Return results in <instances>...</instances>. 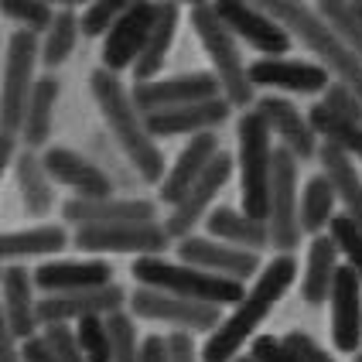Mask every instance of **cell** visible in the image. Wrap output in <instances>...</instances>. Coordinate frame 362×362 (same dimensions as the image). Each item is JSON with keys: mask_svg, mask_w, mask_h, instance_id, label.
I'll list each match as a JSON object with an SVG mask.
<instances>
[{"mask_svg": "<svg viewBox=\"0 0 362 362\" xmlns=\"http://www.w3.org/2000/svg\"><path fill=\"white\" fill-rule=\"evenodd\" d=\"M250 356L257 362H301L294 356V349L284 339H277V335H257L250 342Z\"/></svg>", "mask_w": 362, "mask_h": 362, "instance_id": "obj_44", "label": "cell"}, {"mask_svg": "<svg viewBox=\"0 0 362 362\" xmlns=\"http://www.w3.org/2000/svg\"><path fill=\"white\" fill-rule=\"evenodd\" d=\"M130 311L134 318H147V322L171 325L175 332H216L222 325V315L216 304H199L188 298H175L164 291H151V287H137L130 294Z\"/></svg>", "mask_w": 362, "mask_h": 362, "instance_id": "obj_11", "label": "cell"}, {"mask_svg": "<svg viewBox=\"0 0 362 362\" xmlns=\"http://www.w3.org/2000/svg\"><path fill=\"white\" fill-rule=\"evenodd\" d=\"M130 93H134V103H137V110L144 117L181 110V106H195V103L222 100V86L212 72H181V76H168V79L137 82Z\"/></svg>", "mask_w": 362, "mask_h": 362, "instance_id": "obj_10", "label": "cell"}, {"mask_svg": "<svg viewBox=\"0 0 362 362\" xmlns=\"http://www.w3.org/2000/svg\"><path fill=\"white\" fill-rule=\"evenodd\" d=\"M137 287H151V291H164V294H175V298H188V301L199 304H216V308H226V304H236L246 298V284L226 281V277H216L209 270H199V267H188V263H171L164 257H144V260H134L130 267Z\"/></svg>", "mask_w": 362, "mask_h": 362, "instance_id": "obj_5", "label": "cell"}, {"mask_svg": "<svg viewBox=\"0 0 362 362\" xmlns=\"http://www.w3.org/2000/svg\"><path fill=\"white\" fill-rule=\"evenodd\" d=\"M168 342H171V362H202V352L195 349L188 332H171Z\"/></svg>", "mask_w": 362, "mask_h": 362, "instance_id": "obj_46", "label": "cell"}, {"mask_svg": "<svg viewBox=\"0 0 362 362\" xmlns=\"http://www.w3.org/2000/svg\"><path fill=\"white\" fill-rule=\"evenodd\" d=\"M332 76L325 72L318 62L304 59H257L250 62V82L253 86H270V89H284V93H301V96H315L332 86Z\"/></svg>", "mask_w": 362, "mask_h": 362, "instance_id": "obj_22", "label": "cell"}, {"mask_svg": "<svg viewBox=\"0 0 362 362\" xmlns=\"http://www.w3.org/2000/svg\"><path fill=\"white\" fill-rule=\"evenodd\" d=\"M328 233H332V240L339 243V253L345 257V267H352L362 281V229L342 212V216H335Z\"/></svg>", "mask_w": 362, "mask_h": 362, "instance_id": "obj_41", "label": "cell"}, {"mask_svg": "<svg viewBox=\"0 0 362 362\" xmlns=\"http://www.w3.org/2000/svg\"><path fill=\"white\" fill-rule=\"evenodd\" d=\"M263 11L301 41L304 48L318 59V65H322L328 76H335V82L349 86V89L362 100V59L332 31V28H328V24H325L315 4L277 0V4H263Z\"/></svg>", "mask_w": 362, "mask_h": 362, "instance_id": "obj_3", "label": "cell"}, {"mask_svg": "<svg viewBox=\"0 0 362 362\" xmlns=\"http://www.w3.org/2000/svg\"><path fill=\"white\" fill-rule=\"evenodd\" d=\"M318 7V14L322 21L339 35V38L356 52L362 59V21L356 18V11H352V4H342V0H325V4H315Z\"/></svg>", "mask_w": 362, "mask_h": 362, "instance_id": "obj_37", "label": "cell"}, {"mask_svg": "<svg viewBox=\"0 0 362 362\" xmlns=\"http://www.w3.org/2000/svg\"><path fill=\"white\" fill-rule=\"evenodd\" d=\"M123 304H130V298L120 284H110L100 291H79V294H48L38 301V322L41 328L69 322L79 325L82 318H110L123 311Z\"/></svg>", "mask_w": 362, "mask_h": 362, "instance_id": "obj_17", "label": "cell"}, {"mask_svg": "<svg viewBox=\"0 0 362 362\" xmlns=\"http://www.w3.org/2000/svg\"><path fill=\"white\" fill-rule=\"evenodd\" d=\"M233 113V103L226 100H212V103H195V106H181V110H168V113H154L147 117V127L158 137H199V134H212L216 127L229 120Z\"/></svg>", "mask_w": 362, "mask_h": 362, "instance_id": "obj_25", "label": "cell"}, {"mask_svg": "<svg viewBox=\"0 0 362 362\" xmlns=\"http://www.w3.org/2000/svg\"><path fill=\"white\" fill-rule=\"evenodd\" d=\"M216 11L236 38L263 52V59H287L284 52H291V31L284 24H277L263 7L222 0V4H216Z\"/></svg>", "mask_w": 362, "mask_h": 362, "instance_id": "obj_14", "label": "cell"}, {"mask_svg": "<svg viewBox=\"0 0 362 362\" xmlns=\"http://www.w3.org/2000/svg\"><path fill=\"white\" fill-rule=\"evenodd\" d=\"M205 229L209 236L219 243H229L236 250H250V253H260L270 243V226L260 219H250L243 209H229V205H219L209 219H205Z\"/></svg>", "mask_w": 362, "mask_h": 362, "instance_id": "obj_27", "label": "cell"}, {"mask_svg": "<svg viewBox=\"0 0 362 362\" xmlns=\"http://www.w3.org/2000/svg\"><path fill=\"white\" fill-rule=\"evenodd\" d=\"M233 164H236V158H229V154L222 151L219 158L212 161V168L199 178V185L171 209V216H164V226H168L171 240L181 243V240H188V236H195V226L216 212L212 202H216V195L226 188V181L233 175Z\"/></svg>", "mask_w": 362, "mask_h": 362, "instance_id": "obj_16", "label": "cell"}, {"mask_svg": "<svg viewBox=\"0 0 362 362\" xmlns=\"http://www.w3.org/2000/svg\"><path fill=\"white\" fill-rule=\"evenodd\" d=\"M0 14L7 21H14L21 31H31V35H38L45 38L48 35V28L55 24V7L52 4H45V0H4L0 4Z\"/></svg>", "mask_w": 362, "mask_h": 362, "instance_id": "obj_36", "label": "cell"}, {"mask_svg": "<svg viewBox=\"0 0 362 362\" xmlns=\"http://www.w3.org/2000/svg\"><path fill=\"white\" fill-rule=\"evenodd\" d=\"M356 362H362V352H359V356H356Z\"/></svg>", "mask_w": 362, "mask_h": 362, "instance_id": "obj_53", "label": "cell"}, {"mask_svg": "<svg viewBox=\"0 0 362 362\" xmlns=\"http://www.w3.org/2000/svg\"><path fill=\"white\" fill-rule=\"evenodd\" d=\"M89 89L96 96V106H100L110 137L120 144V151L127 154V164L137 171V178L147 181V185H161L164 175H168L164 154L158 151V141L147 127V117L134 103V93L106 69H96L89 76Z\"/></svg>", "mask_w": 362, "mask_h": 362, "instance_id": "obj_2", "label": "cell"}, {"mask_svg": "<svg viewBox=\"0 0 362 362\" xmlns=\"http://www.w3.org/2000/svg\"><path fill=\"white\" fill-rule=\"evenodd\" d=\"M178 263L199 267V270H209L216 277H226V281H236V284L260 277V253L236 250V246L212 240V236H188V240H181Z\"/></svg>", "mask_w": 362, "mask_h": 362, "instance_id": "obj_13", "label": "cell"}, {"mask_svg": "<svg viewBox=\"0 0 362 362\" xmlns=\"http://www.w3.org/2000/svg\"><path fill=\"white\" fill-rule=\"evenodd\" d=\"M332 342L339 352L359 356L362 352V281L352 267L339 270L332 291Z\"/></svg>", "mask_w": 362, "mask_h": 362, "instance_id": "obj_21", "label": "cell"}, {"mask_svg": "<svg viewBox=\"0 0 362 362\" xmlns=\"http://www.w3.org/2000/svg\"><path fill=\"white\" fill-rule=\"evenodd\" d=\"M41 339L52 345V352L59 356V362H86L82 359L76 328H69V325H48V328H41Z\"/></svg>", "mask_w": 362, "mask_h": 362, "instance_id": "obj_43", "label": "cell"}, {"mask_svg": "<svg viewBox=\"0 0 362 362\" xmlns=\"http://www.w3.org/2000/svg\"><path fill=\"white\" fill-rule=\"evenodd\" d=\"M178 21H181V7L178 4H161L158 7V21H154V31L147 38V48H144L141 62L134 65V79L137 82H151L158 79V72L164 69V59L175 45V35H178Z\"/></svg>", "mask_w": 362, "mask_h": 362, "instance_id": "obj_31", "label": "cell"}, {"mask_svg": "<svg viewBox=\"0 0 362 362\" xmlns=\"http://www.w3.org/2000/svg\"><path fill=\"white\" fill-rule=\"evenodd\" d=\"M18 137L11 134H0V168H14L18 164Z\"/></svg>", "mask_w": 362, "mask_h": 362, "instance_id": "obj_50", "label": "cell"}, {"mask_svg": "<svg viewBox=\"0 0 362 362\" xmlns=\"http://www.w3.org/2000/svg\"><path fill=\"white\" fill-rule=\"evenodd\" d=\"M62 216L72 226H120V222H158V202L151 199H72L62 205Z\"/></svg>", "mask_w": 362, "mask_h": 362, "instance_id": "obj_20", "label": "cell"}, {"mask_svg": "<svg viewBox=\"0 0 362 362\" xmlns=\"http://www.w3.org/2000/svg\"><path fill=\"white\" fill-rule=\"evenodd\" d=\"M318 158H322L325 175L332 178L335 192H339V202H342L345 216L362 229V175L356 171V161H349L342 151H335V147H328V144H322Z\"/></svg>", "mask_w": 362, "mask_h": 362, "instance_id": "obj_33", "label": "cell"}, {"mask_svg": "<svg viewBox=\"0 0 362 362\" xmlns=\"http://www.w3.org/2000/svg\"><path fill=\"white\" fill-rule=\"evenodd\" d=\"M253 110L267 120L270 134L281 137V147H287L298 161H308V158H315V154L322 151L311 120H308L291 100H284V96H263V100H257Z\"/></svg>", "mask_w": 362, "mask_h": 362, "instance_id": "obj_23", "label": "cell"}, {"mask_svg": "<svg viewBox=\"0 0 362 362\" xmlns=\"http://www.w3.org/2000/svg\"><path fill=\"white\" fill-rule=\"evenodd\" d=\"M110 325V342H113V362H141L144 339H137V318L117 311L106 318Z\"/></svg>", "mask_w": 362, "mask_h": 362, "instance_id": "obj_38", "label": "cell"}, {"mask_svg": "<svg viewBox=\"0 0 362 362\" xmlns=\"http://www.w3.org/2000/svg\"><path fill=\"white\" fill-rule=\"evenodd\" d=\"M188 18H192V28H195V35H199L205 55L212 62V76L219 79L222 96L233 103V110H236V106H240L243 113L253 110V106H257V103H253V89H257V86L250 82V65L243 62L240 38L226 28V21H222L219 11H216V4H192Z\"/></svg>", "mask_w": 362, "mask_h": 362, "instance_id": "obj_4", "label": "cell"}, {"mask_svg": "<svg viewBox=\"0 0 362 362\" xmlns=\"http://www.w3.org/2000/svg\"><path fill=\"white\" fill-rule=\"evenodd\" d=\"M21 352H24V362H59V356L52 352V345L45 339H31V342H21Z\"/></svg>", "mask_w": 362, "mask_h": 362, "instance_id": "obj_48", "label": "cell"}, {"mask_svg": "<svg viewBox=\"0 0 362 362\" xmlns=\"http://www.w3.org/2000/svg\"><path fill=\"white\" fill-rule=\"evenodd\" d=\"M158 7L161 4H130L127 7V14H123L117 24H113V31L103 38V52H100V69L106 72H123V69H134L137 62H141L144 48H147V38H151V31H154V21H158Z\"/></svg>", "mask_w": 362, "mask_h": 362, "instance_id": "obj_12", "label": "cell"}, {"mask_svg": "<svg viewBox=\"0 0 362 362\" xmlns=\"http://www.w3.org/2000/svg\"><path fill=\"white\" fill-rule=\"evenodd\" d=\"M284 342L294 349V356H298L301 362H335V359H332V356H328V352L322 349V345H318L315 339H311V335H308V332H287V335H284Z\"/></svg>", "mask_w": 362, "mask_h": 362, "instance_id": "obj_45", "label": "cell"}, {"mask_svg": "<svg viewBox=\"0 0 362 362\" xmlns=\"http://www.w3.org/2000/svg\"><path fill=\"white\" fill-rule=\"evenodd\" d=\"M41 62V38L31 31H11V38L4 45V76H0V134L21 137V123L28 113V103L35 96L38 86Z\"/></svg>", "mask_w": 362, "mask_h": 362, "instance_id": "obj_7", "label": "cell"}, {"mask_svg": "<svg viewBox=\"0 0 362 362\" xmlns=\"http://www.w3.org/2000/svg\"><path fill=\"white\" fill-rule=\"evenodd\" d=\"M41 161L48 168L52 181L72 188L76 199H110L113 195V178L96 161H89L86 154L72 151V147H48L41 154Z\"/></svg>", "mask_w": 362, "mask_h": 362, "instance_id": "obj_18", "label": "cell"}, {"mask_svg": "<svg viewBox=\"0 0 362 362\" xmlns=\"http://www.w3.org/2000/svg\"><path fill=\"white\" fill-rule=\"evenodd\" d=\"M65 246H69V233L55 222H45V226L21 229V233H4L0 257H4V263H18L28 257H59Z\"/></svg>", "mask_w": 362, "mask_h": 362, "instance_id": "obj_28", "label": "cell"}, {"mask_svg": "<svg viewBox=\"0 0 362 362\" xmlns=\"http://www.w3.org/2000/svg\"><path fill=\"white\" fill-rule=\"evenodd\" d=\"M219 154H222L219 134H199V137H192V141L181 147L178 161L168 168L161 188H158V199L175 209V205L199 185V178L212 168V161H216Z\"/></svg>", "mask_w": 362, "mask_h": 362, "instance_id": "obj_19", "label": "cell"}, {"mask_svg": "<svg viewBox=\"0 0 362 362\" xmlns=\"http://www.w3.org/2000/svg\"><path fill=\"white\" fill-rule=\"evenodd\" d=\"M0 362H24L21 342L7 332V328H0Z\"/></svg>", "mask_w": 362, "mask_h": 362, "instance_id": "obj_49", "label": "cell"}, {"mask_svg": "<svg viewBox=\"0 0 362 362\" xmlns=\"http://www.w3.org/2000/svg\"><path fill=\"white\" fill-rule=\"evenodd\" d=\"M298 281V260L294 257H274L260 270V277L253 281V287L243 298L222 325L205 339L202 345V362H236L243 356V345L257 339V328L263 325V318L277 308L284 294L291 291V284Z\"/></svg>", "mask_w": 362, "mask_h": 362, "instance_id": "obj_1", "label": "cell"}, {"mask_svg": "<svg viewBox=\"0 0 362 362\" xmlns=\"http://www.w3.org/2000/svg\"><path fill=\"white\" fill-rule=\"evenodd\" d=\"M62 86L59 79L45 76L35 86V96L28 103V113H24V123H21V141L28 151H38L48 144L52 137V123H55V106H59Z\"/></svg>", "mask_w": 362, "mask_h": 362, "instance_id": "obj_30", "label": "cell"}, {"mask_svg": "<svg viewBox=\"0 0 362 362\" xmlns=\"http://www.w3.org/2000/svg\"><path fill=\"white\" fill-rule=\"evenodd\" d=\"M14 178H18L21 202H24L28 216H48L55 209V181L38 151H28V147L21 151L18 164H14Z\"/></svg>", "mask_w": 362, "mask_h": 362, "instance_id": "obj_29", "label": "cell"}, {"mask_svg": "<svg viewBox=\"0 0 362 362\" xmlns=\"http://www.w3.org/2000/svg\"><path fill=\"white\" fill-rule=\"evenodd\" d=\"M335 205H339V192L328 175H315V178L304 181L301 192V233H308L311 240L325 236L335 222Z\"/></svg>", "mask_w": 362, "mask_h": 362, "instance_id": "obj_32", "label": "cell"}, {"mask_svg": "<svg viewBox=\"0 0 362 362\" xmlns=\"http://www.w3.org/2000/svg\"><path fill=\"white\" fill-rule=\"evenodd\" d=\"M79 7L76 4H62L55 24L48 28V35L41 38V65L45 69H59L69 62V55L76 52V41H79L82 28H79Z\"/></svg>", "mask_w": 362, "mask_h": 362, "instance_id": "obj_34", "label": "cell"}, {"mask_svg": "<svg viewBox=\"0 0 362 362\" xmlns=\"http://www.w3.org/2000/svg\"><path fill=\"white\" fill-rule=\"evenodd\" d=\"M38 291L48 294H79V291H100L113 284V267L103 260H48L35 270Z\"/></svg>", "mask_w": 362, "mask_h": 362, "instance_id": "obj_24", "label": "cell"}, {"mask_svg": "<svg viewBox=\"0 0 362 362\" xmlns=\"http://www.w3.org/2000/svg\"><path fill=\"white\" fill-rule=\"evenodd\" d=\"M130 4H120V0H96V4H86L82 7V38H106L113 31V24L127 14Z\"/></svg>", "mask_w": 362, "mask_h": 362, "instance_id": "obj_39", "label": "cell"}, {"mask_svg": "<svg viewBox=\"0 0 362 362\" xmlns=\"http://www.w3.org/2000/svg\"><path fill=\"white\" fill-rule=\"evenodd\" d=\"M141 362H171V342H168V335H147L141 349Z\"/></svg>", "mask_w": 362, "mask_h": 362, "instance_id": "obj_47", "label": "cell"}, {"mask_svg": "<svg viewBox=\"0 0 362 362\" xmlns=\"http://www.w3.org/2000/svg\"><path fill=\"white\" fill-rule=\"evenodd\" d=\"M236 362H257V359H253L250 352H243V356H240V359H236Z\"/></svg>", "mask_w": 362, "mask_h": 362, "instance_id": "obj_52", "label": "cell"}, {"mask_svg": "<svg viewBox=\"0 0 362 362\" xmlns=\"http://www.w3.org/2000/svg\"><path fill=\"white\" fill-rule=\"evenodd\" d=\"M270 243L291 257V250L301 243V199H298V158L277 147L274 151V181H270Z\"/></svg>", "mask_w": 362, "mask_h": 362, "instance_id": "obj_9", "label": "cell"}, {"mask_svg": "<svg viewBox=\"0 0 362 362\" xmlns=\"http://www.w3.org/2000/svg\"><path fill=\"white\" fill-rule=\"evenodd\" d=\"M79 349L86 362H113V342H110V325L106 318H82L76 325Z\"/></svg>", "mask_w": 362, "mask_h": 362, "instance_id": "obj_40", "label": "cell"}, {"mask_svg": "<svg viewBox=\"0 0 362 362\" xmlns=\"http://www.w3.org/2000/svg\"><path fill=\"white\" fill-rule=\"evenodd\" d=\"M322 106H325V110H332L335 117H342V120L359 123V127H362V100L352 93V89H349V86H342V82H332V86L325 89Z\"/></svg>", "mask_w": 362, "mask_h": 362, "instance_id": "obj_42", "label": "cell"}, {"mask_svg": "<svg viewBox=\"0 0 362 362\" xmlns=\"http://www.w3.org/2000/svg\"><path fill=\"white\" fill-rule=\"evenodd\" d=\"M339 270H342V253H339V243L332 240V233L315 236L308 246V260H304V274H301V298L308 304H325L332 301V291L339 281Z\"/></svg>", "mask_w": 362, "mask_h": 362, "instance_id": "obj_26", "label": "cell"}, {"mask_svg": "<svg viewBox=\"0 0 362 362\" xmlns=\"http://www.w3.org/2000/svg\"><path fill=\"white\" fill-rule=\"evenodd\" d=\"M236 164H240V202L250 219L267 222L270 181H274V134L257 110H246L236 120Z\"/></svg>", "mask_w": 362, "mask_h": 362, "instance_id": "obj_6", "label": "cell"}, {"mask_svg": "<svg viewBox=\"0 0 362 362\" xmlns=\"http://www.w3.org/2000/svg\"><path fill=\"white\" fill-rule=\"evenodd\" d=\"M76 246L82 253H93L96 260L106 253H127V257H164L171 246V233L164 219L158 222H120V226H82L76 229Z\"/></svg>", "mask_w": 362, "mask_h": 362, "instance_id": "obj_8", "label": "cell"}, {"mask_svg": "<svg viewBox=\"0 0 362 362\" xmlns=\"http://www.w3.org/2000/svg\"><path fill=\"white\" fill-rule=\"evenodd\" d=\"M352 11H356V18L362 21V0H356V4H352Z\"/></svg>", "mask_w": 362, "mask_h": 362, "instance_id": "obj_51", "label": "cell"}, {"mask_svg": "<svg viewBox=\"0 0 362 362\" xmlns=\"http://www.w3.org/2000/svg\"><path fill=\"white\" fill-rule=\"evenodd\" d=\"M38 284H35V270L21 267V263H4L0 270V294H4V325L18 342H31L38 339V301L35 298Z\"/></svg>", "mask_w": 362, "mask_h": 362, "instance_id": "obj_15", "label": "cell"}, {"mask_svg": "<svg viewBox=\"0 0 362 362\" xmlns=\"http://www.w3.org/2000/svg\"><path fill=\"white\" fill-rule=\"evenodd\" d=\"M308 120H311L315 134H318L328 147L342 151L349 161H362V127L359 123H349V120H342V117H335L332 110H325L322 103L308 110Z\"/></svg>", "mask_w": 362, "mask_h": 362, "instance_id": "obj_35", "label": "cell"}]
</instances>
